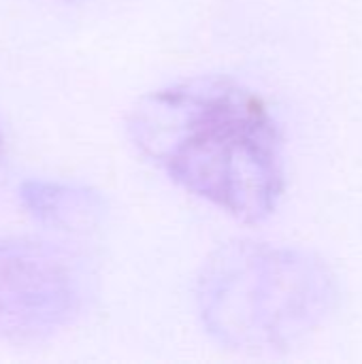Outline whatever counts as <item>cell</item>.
I'll return each mask as SVG.
<instances>
[{
    "label": "cell",
    "instance_id": "obj_6",
    "mask_svg": "<svg viewBox=\"0 0 362 364\" xmlns=\"http://www.w3.org/2000/svg\"><path fill=\"white\" fill-rule=\"evenodd\" d=\"M64 2H79V0H64Z\"/></svg>",
    "mask_w": 362,
    "mask_h": 364
},
{
    "label": "cell",
    "instance_id": "obj_2",
    "mask_svg": "<svg viewBox=\"0 0 362 364\" xmlns=\"http://www.w3.org/2000/svg\"><path fill=\"white\" fill-rule=\"evenodd\" d=\"M339 305V282L314 252L239 239L201 269L196 307L211 339L237 352H286L322 328Z\"/></svg>",
    "mask_w": 362,
    "mask_h": 364
},
{
    "label": "cell",
    "instance_id": "obj_1",
    "mask_svg": "<svg viewBox=\"0 0 362 364\" xmlns=\"http://www.w3.org/2000/svg\"><path fill=\"white\" fill-rule=\"evenodd\" d=\"M134 147L171 181L243 224H262L286 192L280 124L267 100L228 75H198L143 94L126 117Z\"/></svg>",
    "mask_w": 362,
    "mask_h": 364
},
{
    "label": "cell",
    "instance_id": "obj_3",
    "mask_svg": "<svg viewBox=\"0 0 362 364\" xmlns=\"http://www.w3.org/2000/svg\"><path fill=\"white\" fill-rule=\"evenodd\" d=\"M96 277L81 254L47 241H0V335L38 341L73 326Z\"/></svg>",
    "mask_w": 362,
    "mask_h": 364
},
{
    "label": "cell",
    "instance_id": "obj_4",
    "mask_svg": "<svg viewBox=\"0 0 362 364\" xmlns=\"http://www.w3.org/2000/svg\"><path fill=\"white\" fill-rule=\"evenodd\" d=\"M19 200L28 213L60 232H87L94 230L107 211L105 198L77 183L28 179L19 186Z\"/></svg>",
    "mask_w": 362,
    "mask_h": 364
},
{
    "label": "cell",
    "instance_id": "obj_5",
    "mask_svg": "<svg viewBox=\"0 0 362 364\" xmlns=\"http://www.w3.org/2000/svg\"><path fill=\"white\" fill-rule=\"evenodd\" d=\"M4 156V132H2V126H0V160Z\"/></svg>",
    "mask_w": 362,
    "mask_h": 364
}]
</instances>
